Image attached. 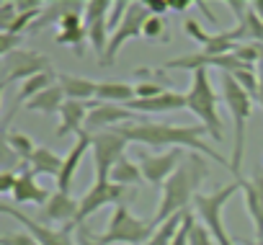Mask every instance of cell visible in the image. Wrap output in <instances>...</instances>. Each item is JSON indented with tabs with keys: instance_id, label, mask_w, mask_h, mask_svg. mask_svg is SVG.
<instances>
[{
	"instance_id": "1",
	"label": "cell",
	"mask_w": 263,
	"mask_h": 245,
	"mask_svg": "<svg viewBox=\"0 0 263 245\" xmlns=\"http://www.w3.org/2000/svg\"><path fill=\"white\" fill-rule=\"evenodd\" d=\"M119 129L124 132V137L129 142H140V145L158 147V150L160 147H168V150H183L186 147L191 153H199L201 158L217 160L222 168H230V160L201 140V135H206V129L201 124H196V127H176V124H165V121H150L145 116V119L132 121V124H124Z\"/></svg>"
},
{
	"instance_id": "2",
	"label": "cell",
	"mask_w": 263,
	"mask_h": 245,
	"mask_svg": "<svg viewBox=\"0 0 263 245\" xmlns=\"http://www.w3.org/2000/svg\"><path fill=\"white\" fill-rule=\"evenodd\" d=\"M206 176H209L206 160H204L201 155L186 153L183 163H181L178 171L165 181V186H163V191H160V201H158L153 224L160 227V224L168 222L171 217L189 212V206H194V199L199 196V186H201V181H204Z\"/></svg>"
},
{
	"instance_id": "3",
	"label": "cell",
	"mask_w": 263,
	"mask_h": 245,
	"mask_svg": "<svg viewBox=\"0 0 263 245\" xmlns=\"http://www.w3.org/2000/svg\"><path fill=\"white\" fill-rule=\"evenodd\" d=\"M219 85H222V101H224L227 111L232 114V129H235L230 171H232V176L242 178V176H240V168H242V160H245V127H248V119H250V114H253V98H250V93H245V90L235 83V78L227 75V72H222Z\"/></svg>"
},
{
	"instance_id": "4",
	"label": "cell",
	"mask_w": 263,
	"mask_h": 245,
	"mask_svg": "<svg viewBox=\"0 0 263 245\" xmlns=\"http://www.w3.org/2000/svg\"><path fill=\"white\" fill-rule=\"evenodd\" d=\"M186 108L199 119V124L206 129V135L217 142L224 140V124L222 116L217 114V93L212 88V80L206 75V70H196L191 75V85L186 90Z\"/></svg>"
},
{
	"instance_id": "5",
	"label": "cell",
	"mask_w": 263,
	"mask_h": 245,
	"mask_svg": "<svg viewBox=\"0 0 263 245\" xmlns=\"http://www.w3.org/2000/svg\"><path fill=\"white\" fill-rule=\"evenodd\" d=\"M237 191H242V181L240 178H235L232 183H227V186H222V189H217L212 194H199L194 199V214H196V219H201V224L209 230V235L214 237L217 245H235V240L224 230L222 212H224V204Z\"/></svg>"
},
{
	"instance_id": "6",
	"label": "cell",
	"mask_w": 263,
	"mask_h": 245,
	"mask_svg": "<svg viewBox=\"0 0 263 245\" xmlns=\"http://www.w3.org/2000/svg\"><path fill=\"white\" fill-rule=\"evenodd\" d=\"M155 232L153 219H142L137 214H132L126 204L114 206L108 227L98 235L101 245H145Z\"/></svg>"
},
{
	"instance_id": "7",
	"label": "cell",
	"mask_w": 263,
	"mask_h": 245,
	"mask_svg": "<svg viewBox=\"0 0 263 245\" xmlns=\"http://www.w3.org/2000/svg\"><path fill=\"white\" fill-rule=\"evenodd\" d=\"M129 140L124 137L121 129H108V132H98L93 135V145H90V155H93V168H96V181H111V171L114 165L126 158Z\"/></svg>"
},
{
	"instance_id": "8",
	"label": "cell",
	"mask_w": 263,
	"mask_h": 245,
	"mask_svg": "<svg viewBox=\"0 0 263 245\" xmlns=\"http://www.w3.org/2000/svg\"><path fill=\"white\" fill-rule=\"evenodd\" d=\"M52 70L49 57L39 54V52H29V49H18L8 57H3L0 62V88H8L11 83H26L29 78Z\"/></svg>"
},
{
	"instance_id": "9",
	"label": "cell",
	"mask_w": 263,
	"mask_h": 245,
	"mask_svg": "<svg viewBox=\"0 0 263 245\" xmlns=\"http://www.w3.org/2000/svg\"><path fill=\"white\" fill-rule=\"evenodd\" d=\"M150 16H153V13L147 11V6H145V3H132V6H129V11H126V18H124V21H121V26L111 34V42H108V47H106V54H103V60H101L98 65L111 67V65L116 62V57H119V52H121V47H124L126 42L140 39V36H142L145 24H147V18H150Z\"/></svg>"
},
{
	"instance_id": "10",
	"label": "cell",
	"mask_w": 263,
	"mask_h": 245,
	"mask_svg": "<svg viewBox=\"0 0 263 245\" xmlns=\"http://www.w3.org/2000/svg\"><path fill=\"white\" fill-rule=\"evenodd\" d=\"M124 196H126V189L114 183V181H93V186L80 196V209H78V219H75V230L83 227V222L88 217H93L98 209L114 204H124Z\"/></svg>"
},
{
	"instance_id": "11",
	"label": "cell",
	"mask_w": 263,
	"mask_h": 245,
	"mask_svg": "<svg viewBox=\"0 0 263 245\" xmlns=\"http://www.w3.org/2000/svg\"><path fill=\"white\" fill-rule=\"evenodd\" d=\"M0 212H3V214H11L18 224H24V227H26V232H31V235L36 237V242H39V245H78V240L72 237V232H70V230L47 227V224L36 222L34 217L24 214V212H21L18 206H13L8 199L0 201Z\"/></svg>"
},
{
	"instance_id": "12",
	"label": "cell",
	"mask_w": 263,
	"mask_h": 245,
	"mask_svg": "<svg viewBox=\"0 0 263 245\" xmlns=\"http://www.w3.org/2000/svg\"><path fill=\"white\" fill-rule=\"evenodd\" d=\"M145 116L129 111L126 106H119V103H96L88 114V121H85V132L88 135H98V132H108V129H119L124 124H132V121H140Z\"/></svg>"
},
{
	"instance_id": "13",
	"label": "cell",
	"mask_w": 263,
	"mask_h": 245,
	"mask_svg": "<svg viewBox=\"0 0 263 245\" xmlns=\"http://www.w3.org/2000/svg\"><path fill=\"white\" fill-rule=\"evenodd\" d=\"M78 209H80V199H75L72 194H65V191H54L52 199L47 201V206H42V212L36 214V222H42L47 227L62 224V230H75Z\"/></svg>"
},
{
	"instance_id": "14",
	"label": "cell",
	"mask_w": 263,
	"mask_h": 245,
	"mask_svg": "<svg viewBox=\"0 0 263 245\" xmlns=\"http://www.w3.org/2000/svg\"><path fill=\"white\" fill-rule=\"evenodd\" d=\"M140 163V171H142V178L153 186H165V181L178 171V165L183 163V155L181 150H163V153H155V155H140L137 158Z\"/></svg>"
},
{
	"instance_id": "15",
	"label": "cell",
	"mask_w": 263,
	"mask_h": 245,
	"mask_svg": "<svg viewBox=\"0 0 263 245\" xmlns=\"http://www.w3.org/2000/svg\"><path fill=\"white\" fill-rule=\"evenodd\" d=\"M129 111H135L140 116H158V114H173V111H181L186 108V93H178V90H165L155 98H135L132 103H126Z\"/></svg>"
},
{
	"instance_id": "16",
	"label": "cell",
	"mask_w": 263,
	"mask_h": 245,
	"mask_svg": "<svg viewBox=\"0 0 263 245\" xmlns=\"http://www.w3.org/2000/svg\"><path fill=\"white\" fill-rule=\"evenodd\" d=\"M242 199H245V209L253 219L255 235H258V240H263V168H255L253 178L242 181Z\"/></svg>"
},
{
	"instance_id": "17",
	"label": "cell",
	"mask_w": 263,
	"mask_h": 245,
	"mask_svg": "<svg viewBox=\"0 0 263 245\" xmlns=\"http://www.w3.org/2000/svg\"><path fill=\"white\" fill-rule=\"evenodd\" d=\"M98 101H90V103H83V101H65L62 111H60V124H57V137H70V135H83L85 132V121H88V114L90 108L96 106Z\"/></svg>"
},
{
	"instance_id": "18",
	"label": "cell",
	"mask_w": 263,
	"mask_h": 245,
	"mask_svg": "<svg viewBox=\"0 0 263 245\" xmlns=\"http://www.w3.org/2000/svg\"><path fill=\"white\" fill-rule=\"evenodd\" d=\"M90 145H93V135H88V132L78 135L75 145H72V147H70V153L65 155V163H62V171H60V176L54 178V183H57V191H65V194H70L72 178H75V173H78V168H80V163H83V155L90 150Z\"/></svg>"
},
{
	"instance_id": "19",
	"label": "cell",
	"mask_w": 263,
	"mask_h": 245,
	"mask_svg": "<svg viewBox=\"0 0 263 245\" xmlns=\"http://www.w3.org/2000/svg\"><path fill=\"white\" fill-rule=\"evenodd\" d=\"M11 199L16 204H36V206H47V201L52 199V191L36 183V173L24 171L16 181V189L11 194Z\"/></svg>"
},
{
	"instance_id": "20",
	"label": "cell",
	"mask_w": 263,
	"mask_h": 245,
	"mask_svg": "<svg viewBox=\"0 0 263 245\" xmlns=\"http://www.w3.org/2000/svg\"><path fill=\"white\" fill-rule=\"evenodd\" d=\"M60 88L65 90V98L67 101H83V103H90L96 96H98V83L96 80H88V78H80V75H70V72H62L57 78Z\"/></svg>"
},
{
	"instance_id": "21",
	"label": "cell",
	"mask_w": 263,
	"mask_h": 245,
	"mask_svg": "<svg viewBox=\"0 0 263 245\" xmlns=\"http://www.w3.org/2000/svg\"><path fill=\"white\" fill-rule=\"evenodd\" d=\"M57 78H60V75H54L52 70H47V72H39V75L29 78L26 83H21V88H18V96H16V103H13V114H16V108H24V106H26L31 98H36L39 93H44L47 88H52V85L57 83ZM13 114H11V116H13ZM11 116L6 119V127H8Z\"/></svg>"
},
{
	"instance_id": "22",
	"label": "cell",
	"mask_w": 263,
	"mask_h": 245,
	"mask_svg": "<svg viewBox=\"0 0 263 245\" xmlns=\"http://www.w3.org/2000/svg\"><path fill=\"white\" fill-rule=\"evenodd\" d=\"M65 90L60 88V83H54L52 88H47L44 93H39L36 98H31L24 108L26 111H34V114H44V116H60V111H62V106H65Z\"/></svg>"
},
{
	"instance_id": "23",
	"label": "cell",
	"mask_w": 263,
	"mask_h": 245,
	"mask_svg": "<svg viewBox=\"0 0 263 245\" xmlns=\"http://www.w3.org/2000/svg\"><path fill=\"white\" fill-rule=\"evenodd\" d=\"M62 163H65V158L57 155L54 150H49V147H36L34 155H31V160H29V171L36 173V176L42 173V176L57 178L60 171H62Z\"/></svg>"
},
{
	"instance_id": "24",
	"label": "cell",
	"mask_w": 263,
	"mask_h": 245,
	"mask_svg": "<svg viewBox=\"0 0 263 245\" xmlns=\"http://www.w3.org/2000/svg\"><path fill=\"white\" fill-rule=\"evenodd\" d=\"M101 103H119V106H126L137 98V90L135 85H129V83H98V96H96Z\"/></svg>"
},
{
	"instance_id": "25",
	"label": "cell",
	"mask_w": 263,
	"mask_h": 245,
	"mask_svg": "<svg viewBox=\"0 0 263 245\" xmlns=\"http://www.w3.org/2000/svg\"><path fill=\"white\" fill-rule=\"evenodd\" d=\"M111 181L126 189V186H137V183H142L145 178H142L140 163L129 160V158H121V160L114 165V171H111Z\"/></svg>"
},
{
	"instance_id": "26",
	"label": "cell",
	"mask_w": 263,
	"mask_h": 245,
	"mask_svg": "<svg viewBox=\"0 0 263 245\" xmlns=\"http://www.w3.org/2000/svg\"><path fill=\"white\" fill-rule=\"evenodd\" d=\"M6 147L18 158V163H29L31 155H34V150H36V145L31 142V137L24 135V132H8L6 135Z\"/></svg>"
},
{
	"instance_id": "27",
	"label": "cell",
	"mask_w": 263,
	"mask_h": 245,
	"mask_svg": "<svg viewBox=\"0 0 263 245\" xmlns=\"http://www.w3.org/2000/svg\"><path fill=\"white\" fill-rule=\"evenodd\" d=\"M183 219H186V212H183V214H176V217H171L168 222H163L160 227H155L153 237H150L145 245H173V237H176V232L181 230Z\"/></svg>"
},
{
	"instance_id": "28",
	"label": "cell",
	"mask_w": 263,
	"mask_h": 245,
	"mask_svg": "<svg viewBox=\"0 0 263 245\" xmlns=\"http://www.w3.org/2000/svg\"><path fill=\"white\" fill-rule=\"evenodd\" d=\"M85 39H88V29H85V26H83V29H75V31H60V34L54 36L57 44L72 47L78 57H83V42H85Z\"/></svg>"
},
{
	"instance_id": "29",
	"label": "cell",
	"mask_w": 263,
	"mask_h": 245,
	"mask_svg": "<svg viewBox=\"0 0 263 245\" xmlns=\"http://www.w3.org/2000/svg\"><path fill=\"white\" fill-rule=\"evenodd\" d=\"M168 26H165V21L160 18V16H150L147 18V24H145V31H142V36L145 39H150V42H168Z\"/></svg>"
},
{
	"instance_id": "30",
	"label": "cell",
	"mask_w": 263,
	"mask_h": 245,
	"mask_svg": "<svg viewBox=\"0 0 263 245\" xmlns=\"http://www.w3.org/2000/svg\"><path fill=\"white\" fill-rule=\"evenodd\" d=\"M108 11H111L108 0H88V3H85V13H83L85 26L93 24V21H98V18H108Z\"/></svg>"
},
{
	"instance_id": "31",
	"label": "cell",
	"mask_w": 263,
	"mask_h": 245,
	"mask_svg": "<svg viewBox=\"0 0 263 245\" xmlns=\"http://www.w3.org/2000/svg\"><path fill=\"white\" fill-rule=\"evenodd\" d=\"M129 0H116V3H111V11H108V34H114L119 26H121V21L126 18V11H129Z\"/></svg>"
},
{
	"instance_id": "32",
	"label": "cell",
	"mask_w": 263,
	"mask_h": 245,
	"mask_svg": "<svg viewBox=\"0 0 263 245\" xmlns=\"http://www.w3.org/2000/svg\"><path fill=\"white\" fill-rule=\"evenodd\" d=\"M16 18H18L16 0H3V3H0V31H8Z\"/></svg>"
},
{
	"instance_id": "33",
	"label": "cell",
	"mask_w": 263,
	"mask_h": 245,
	"mask_svg": "<svg viewBox=\"0 0 263 245\" xmlns=\"http://www.w3.org/2000/svg\"><path fill=\"white\" fill-rule=\"evenodd\" d=\"M21 42H24V36H18V34L0 31V57H8V54L18 52L21 49Z\"/></svg>"
},
{
	"instance_id": "34",
	"label": "cell",
	"mask_w": 263,
	"mask_h": 245,
	"mask_svg": "<svg viewBox=\"0 0 263 245\" xmlns=\"http://www.w3.org/2000/svg\"><path fill=\"white\" fill-rule=\"evenodd\" d=\"M194 224H196V214L189 209V212H186V219H183V224H181V230H178L176 237H173V245H191V230H194Z\"/></svg>"
},
{
	"instance_id": "35",
	"label": "cell",
	"mask_w": 263,
	"mask_h": 245,
	"mask_svg": "<svg viewBox=\"0 0 263 245\" xmlns=\"http://www.w3.org/2000/svg\"><path fill=\"white\" fill-rule=\"evenodd\" d=\"M183 31H186L191 39H196V42L201 44V49H204V47L209 44V39H212V34H206L194 18H186V21H183Z\"/></svg>"
},
{
	"instance_id": "36",
	"label": "cell",
	"mask_w": 263,
	"mask_h": 245,
	"mask_svg": "<svg viewBox=\"0 0 263 245\" xmlns=\"http://www.w3.org/2000/svg\"><path fill=\"white\" fill-rule=\"evenodd\" d=\"M0 245H39L31 232H11L6 237H0Z\"/></svg>"
},
{
	"instance_id": "37",
	"label": "cell",
	"mask_w": 263,
	"mask_h": 245,
	"mask_svg": "<svg viewBox=\"0 0 263 245\" xmlns=\"http://www.w3.org/2000/svg\"><path fill=\"white\" fill-rule=\"evenodd\" d=\"M135 90H137V98H155V96L165 93L168 88L163 83H137Z\"/></svg>"
},
{
	"instance_id": "38",
	"label": "cell",
	"mask_w": 263,
	"mask_h": 245,
	"mask_svg": "<svg viewBox=\"0 0 263 245\" xmlns=\"http://www.w3.org/2000/svg\"><path fill=\"white\" fill-rule=\"evenodd\" d=\"M132 75L140 83H163V70H153V67H135Z\"/></svg>"
},
{
	"instance_id": "39",
	"label": "cell",
	"mask_w": 263,
	"mask_h": 245,
	"mask_svg": "<svg viewBox=\"0 0 263 245\" xmlns=\"http://www.w3.org/2000/svg\"><path fill=\"white\" fill-rule=\"evenodd\" d=\"M191 245H217V242H214V237L209 235V230L196 222L194 230H191Z\"/></svg>"
},
{
	"instance_id": "40",
	"label": "cell",
	"mask_w": 263,
	"mask_h": 245,
	"mask_svg": "<svg viewBox=\"0 0 263 245\" xmlns=\"http://www.w3.org/2000/svg\"><path fill=\"white\" fill-rule=\"evenodd\" d=\"M16 181H18V176L11 173V171H6L3 176H0V194H3V196H11L13 189H16Z\"/></svg>"
},
{
	"instance_id": "41",
	"label": "cell",
	"mask_w": 263,
	"mask_h": 245,
	"mask_svg": "<svg viewBox=\"0 0 263 245\" xmlns=\"http://www.w3.org/2000/svg\"><path fill=\"white\" fill-rule=\"evenodd\" d=\"M75 240H78V245H101L98 235H93L88 227H78L75 230Z\"/></svg>"
},
{
	"instance_id": "42",
	"label": "cell",
	"mask_w": 263,
	"mask_h": 245,
	"mask_svg": "<svg viewBox=\"0 0 263 245\" xmlns=\"http://www.w3.org/2000/svg\"><path fill=\"white\" fill-rule=\"evenodd\" d=\"M145 6H147V11H150L153 16H160V18H163L165 11H171L168 0H145Z\"/></svg>"
},
{
	"instance_id": "43",
	"label": "cell",
	"mask_w": 263,
	"mask_h": 245,
	"mask_svg": "<svg viewBox=\"0 0 263 245\" xmlns=\"http://www.w3.org/2000/svg\"><path fill=\"white\" fill-rule=\"evenodd\" d=\"M258 78H260V93H258V103L263 106V44H260V62H258Z\"/></svg>"
},
{
	"instance_id": "44",
	"label": "cell",
	"mask_w": 263,
	"mask_h": 245,
	"mask_svg": "<svg viewBox=\"0 0 263 245\" xmlns=\"http://www.w3.org/2000/svg\"><path fill=\"white\" fill-rule=\"evenodd\" d=\"M189 6H191L189 0H173V3H171V11H178V13H181V11H186Z\"/></svg>"
},
{
	"instance_id": "45",
	"label": "cell",
	"mask_w": 263,
	"mask_h": 245,
	"mask_svg": "<svg viewBox=\"0 0 263 245\" xmlns=\"http://www.w3.org/2000/svg\"><path fill=\"white\" fill-rule=\"evenodd\" d=\"M194 6H196V8H201V13H204V16H206V18H209V21H212V24H214V21H217V18H214V13H212V11H209V6H206V3H194Z\"/></svg>"
},
{
	"instance_id": "46",
	"label": "cell",
	"mask_w": 263,
	"mask_h": 245,
	"mask_svg": "<svg viewBox=\"0 0 263 245\" xmlns=\"http://www.w3.org/2000/svg\"><path fill=\"white\" fill-rule=\"evenodd\" d=\"M250 6H253V11L258 13V18L263 21V0H253V3H250Z\"/></svg>"
},
{
	"instance_id": "47",
	"label": "cell",
	"mask_w": 263,
	"mask_h": 245,
	"mask_svg": "<svg viewBox=\"0 0 263 245\" xmlns=\"http://www.w3.org/2000/svg\"><path fill=\"white\" fill-rule=\"evenodd\" d=\"M258 245H263V240H258Z\"/></svg>"
}]
</instances>
